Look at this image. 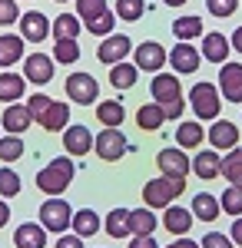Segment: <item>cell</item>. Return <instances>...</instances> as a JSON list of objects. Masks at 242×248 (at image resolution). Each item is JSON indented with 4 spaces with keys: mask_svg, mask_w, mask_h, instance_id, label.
<instances>
[{
    "mask_svg": "<svg viewBox=\"0 0 242 248\" xmlns=\"http://www.w3.org/2000/svg\"><path fill=\"white\" fill-rule=\"evenodd\" d=\"M186 192V179H173V175H159V179H149L143 186V202L149 209H169L173 199H179Z\"/></svg>",
    "mask_w": 242,
    "mask_h": 248,
    "instance_id": "6da1fadb",
    "label": "cell"
},
{
    "mask_svg": "<svg viewBox=\"0 0 242 248\" xmlns=\"http://www.w3.org/2000/svg\"><path fill=\"white\" fill-rule=\"evenodd\" d=\"M73 159H50V166L37 172V189L47 195H63V189L73 182Z\"/></svg>",
    "mask_w": 242,
    "mask_h": 248,
    "instance_id": "7a4b0ae2",
    "label": "cell"
},
{
    "mask_svg": "<svg viewBox=\"0 0 242 248\" xmlns=\"http://www.w3.org/2000/svg\"><path fill=\"white\" fill-rule=\"evenodd\" d=\"M40 225L47 232H56V235H63V232L73 225V209L60 199V195H50L43 205H40Z\"/></svg>",
    "mask_w": 242,
    "mask_h": 248,
    "instance_id": "3957f363",
    "label": "cell"
},
{
    "mask_svg": "<svg viewBox=\"0 0 242 248\" xmlns=\"http://www.w3.org/2000/svg\"><path fill=\"white\" fill-rule=\"evenodd\" d=\"M189 106L196 109V119H216L219 116V86L216 83H196L189 90Z\"/></svg>",
    "mask_w": 242,
    "mask_h": 248,
    "instance_id": "277c9868",
    "label": "cell"
},
{
    "mask_svg": "<svg viewBox=\"0 0 242 248\" xmlns=\"http://www.w3.org/2000/svg\"><path fill=\"white\" fill-rule=\"evenodd\" d=\"M96 155L103 159V162H116V159H123L126 155V149H130V142H126V136L120 133V129H103V133L96 136Z\"/></svg>",
    "mask_w": 242,
    "mask_h": 248,
    "instance_id": "5b68a950",
    "label": "cell"
},
{
    "mask_svg": "<svg viewBox=\"0 0 242 248\" xmlns=\"http://www.w3.org/2000/svg\"><path fill=\"white\" fill-rule=\"evenodd\" d=\"M169 53L156 43V40H146V43H139L136 46V53H133V63L143 70V73H159L163 66H166Z\"/></svg>",
    "mask_w": 242,
    "mask_h": 248,
    "instance_id": "8992f818",
    "label": "cell"
},
{
    "mask_svg": "<svg viewBox=\"0 0 242 248\" xmlns=\"http://www.w3.org/2000/svg\"><path fill=\"white\" fill-rule=\"evenodd\" d=\"M67 96L73 103H80V106H90L100 96V83L90 73H73V77H67Z\"/></svg>",
    "mask_w": 242,
    "mask_h": 248,
    "instance_id": "52a82bcc",
    "label": "cell"
},
{
    "mask_svg": "<svg viewBox=\"0 0 242 248\" xmlns=\"http://www.w3.org/2000/svg\"><path fill=\"white\" fill-rule=\"evenodd\" d=\"M133 53V40L126 33H110V37L100 43V50H96V57L103 60L106 66H116V63H123V60Z\"/></svg>",
    "mask_w": 242,
    "mask_h": 248,
    "instance_id": "ba28073f",
    "label": "cell"
},
{
    "mask_svg": "<svg viewBox=\"0 0 242 248\" xmlns=\"http://www.w3.org/2000/svg\"><path fill=\"white\" fill-rule=\"evenodd\" d=\"M53 33V23L47 20V14H40V10H27L23 17H20V37L30 40V43H43V40Z\"/></svg>",
    "mask_w": 242,
    "mask_h": 248,
    "instance_id": "9c48e42d",
    "label": "cell"
},
{
    "mask_svg": "<svg viewBox=\"0 0 242 248\" xmlns=\"http://www.w3.org/2000/svg\"><path fill=\"white\" fill-rule=\"evenodd\" d=\"M156 166L163 175H173V179H186L189 172H192V159H186L183 149H163V153L156 155Z\"/></svg>",
    "mask_w": 242,
    "mask_h": 248,
    "instance_id": "30bf717a",
    "label": "cell"
},
{
    "mask_svg": "<svg viewBox=\"0 0 242 248\" xmlns=\"http://www.w3.org/2000/svg\"><path fill=\"white\" fill-rule=\"evenodd\" d=\"M23 77H27V83L47 86L53 79V60L47 57V53H30V57L23 60Z\"/></svg>",
    "mask_w": 242,
    "mask_h": 248,
    "instance_id": "8fae6325",
    "label": "cell"
},
{
    "mask_svg": "<svg viewBox=\"0 0 242 248\" xmlns=\"http://www.w3.org/2000/svg\"><path fill=\"white\" fill-rule=\"evenodd\" d=\"M149 93H153V99L159 106H169V103L183 99V86H179V79L169 77V73H156L153 83H149Z\"/></svg>",
    "mask_w": 242,
    "mask_h": 248,
    "instance_id": "7c38bea8",
    "label": "cell"
},
{
    "mask_svg": "<svg viewBox=\"0 0 242 248\" xmlns=\"http://www.w3.org/2000/svg\"><path fill=\"white\" fill-rule=\"evenodd\" d=\"M199 63H203V57L196 53L192 43H183V40H179V43L169 50V66H173L176 73H196Z\"/></svg>",
    "mask_w": 242,
    "mask_h": 248,
    "instance_id": "4fadbf2b",
    "label": "cell"
},
{
    "mask_svg": "<svg viewBox=\"0 0 242 248\" xmlns=\"http://www.w3.org/2000/svg\"><path fill=\"white\" fill-rule=\"evenodd\" d=\"M219 90H223V96L229 103H242V63H223Z\"/></svg>",
    "mask_w": 242,
    "mask_h": 248,
    "instance_id": "5bb4252c",
    "label": "cell"
},
{
    "mask_svg": "<svg viewBox=\"0 0 242 248\" xmlns=\"http://www.w3.org/2000/svg\"><path fill=\"white\" fill-rule=\"evenodd\" d=\"M93 146H96V139L90 136L86 126H67L63 129V149L70 155H86Z\"/></svg>",
    "mask_w": 242,
    "mask_h": 248,
    "instance_id": "9a60e30c",
    "label": "cell"
},
{
    "mask_svg": "<svg viewBox=\"0 0 242 248\" xmlns=\"http://www.w3.org/2000/svg\"><path fill=\"white\" fill-rule=\"evenodd\" d=\"M34 123V113H30V106H17V103H10L7 109H3V119H0V126L7 129L10 136H20L27 133V126Z\"/></svg>",
    "mask_w": 242,
    "mask_h": 248,
    "instance_id": "2e32d148",
    "label": "cell"
},
{
    "mask_svg": "<svg viewBox=\"0 0 242 248\" xmlns=\"http://www.w3.org/2000/svg\"><path fill=\"white\" fill-rule=\"evenodd\" d=\"M209 142H212V149H236V146H239V129H236V123L216 119L212 129H209Z\"/></svg>",
    "mask_w": 242,
    "mask_h": 248,
    "instance_id": "e0dca14e",
    "label": "cell"
},
{
    "mask_svg": "<svg viewBox=\"0 0 242 248\" xmlns=\"http://www.w3.org/2000/svg\"><path fill=\"white\" fill-rule=\"evenodd\" d=\"M14 245L17 248H47V229L37 222H23L14 232Z\"/></svg>",
    "mask_w": 242,
    "mask_h": 248,
    "instance_id": "ac0fdd59",
    "label": "cell"
},
{
    "mask_svg": "<svg viewBox=\"0 0 242 248\" xmlns=\"http://www.w3.org/2000/svg\"><path fill=\"white\" fill-rule=\"evenodd\" d=\"M229 50H232V40H225L223 33H206L199 53H203L209 63H219V66H223L225 60H229Z\"/></svg>",
    "mask_w": 242,
    "mask_h": 248,
    "instance_id": "d6986e66",
    "label": "cell"
},
{
    "mask_svg": "<svg viewBox=\"0 0 242 248\" xmlns=\"http://www.w3.org/2000/svg\"><path fill=\"white\" fill-rule=\"evenodd\" d=\"M37 123L47 129V133H60V129H67V126H70V106H63V103H56V99H53V103L47 106V113L40 116Z\"/></svg>",
    "mask_w": 242,
    "mask_h": 248,
    "instance_id": "ffe728a7",
    "label": "cell"
},
{
    "mask_svg": "<svg viewBox=\"0 0 242 248\" xmlns=\"http://www.w3.org/2000/svg\"><path fill=\"white\" fill-rule=\"evenodd\" d=\"M23 90H27V77H17L14 70H3L0 73V103H17L20 96H23Z\"/></svg>",
    "mask_w": 242,
    "mask_h": 248,
    "instance_id": "44dd1931",
    "label": "cell"
},
{
    "mask_svg": "<svg viewBox=\"0 0 242 248\" xmlns=\"http://www.w3.org/2000/svg\"><path fill=\"white\" fill-rule=\"evenodd\" d=\"M192 169H196L199 179H216L223 172V159H219L216 149H203V153H196V159H192Z\"/></svg>",
    "mask_w": 242,
    "mask_h": 248,
    "instance_id": "7402d4cb",
    "label": "cell"
},
{
    "mask_svg": "<svg viewBox=\"0 0 242 248\" xmlns=\"http://www.w3.org/2000/svg\"><path fill=\"white\" fill-rule=\"evenodd\" d=\"M163 123H166V109H163L159 103H149V106H139V109H136V126H139L143 133H156Z\"/></svg>",
    "mask_w": 242,
    "mask_h": 248,
    "instance_id": "603a6c76",
    "label": "cell"
},
{
    "mask_svg": "<svg viewBox=\"0 0 242 248\" xmlns=\"http://www.w3.org/2000/svg\"><path fill=\"white\" fill-rule=\"evenodd\" d=\"M219 212H223V202H219L216 195H209V192H199V195L192 199V215H196L199 222L219 218Z\"/></svg>",
    "mask_w": 242,
    "mask_h": 248,
    "instance_id": "cb8c5ba5",
    "label": "cell"
},
{
    "mask_svg": "<svg viewBox=\"0 0 242 248\" xmlns=\"http://www.w3.org/2000/svg\"><path fill=\"white\" fill-rule=\"evenodd\" d=\"M163 225L173 235H186L192 229V209H179V205H169V212L163 215Z\"/></svg>",
    "mask_w": 242,
    "mask_h": 248,
    "instance_id": "d4e9b609",
    "label": "cell"
},
{
    "mask_svg": "<svg viewBox=\"0 0 242 248\" xmlns=\"http://www.w3.org/2000/svg\"><path fill=\"white\" fill-rule=\"evenodd\" d=\"M206 136H209V133L199 126V119H189V123H179V129H176V142H179V149H196Z\"/></svg>",
    "mask_w": 242,
    "mask_h": 248,
    "instance_id": "484cf974",
    "label": "cell"
},
{
    "mask_svg": "<svg viewBox=\"0 0 242 248\" xmlns=\"http://www.w3.org/2000/svg\"><path fill=\"white\" fill-rule=\"evenodd\" d=\"M17 60H23V37H0V70H10Z\"/></svg>",
    "mask_w": 242,
    "mask_h": 248,
    "instance_id": "4316f807",
    "label": "cell"
},
{
    "mask_svg": "<svg viewBox=\"0 0 242 248\" xmlns=\"http://www.w3.org/2000/svg\"><path fill=\"white\" fill-rule=\"evenodd\" d=\"M103 229L110 238H130L133 229H130V209H113L103 222Z\"/></svg>",
    "mask_w": 242,
    "mask_h": 248,
    "instance_id": "83f0119b",
    "label": "cell"
},
{
    "mask_svg": "<svg viewBox=\"0 0 242 248\" xmlns=\"http://www.w3.org/2000/svg\"><path fill=\"white\" fill-rule=\"evenodd\" d=\"M96 119H100L103 126H110V129H120V126H123V119H126L123 103H120V99H103V103L96 106Z\"/></svg>",
    "mask_w": 242,
    "mask_h": 248,
    "instance_id": "f1b7e54d",
    "label": "cell"
},
{
    "mask_svg": "<svg viewBox=\"0 0 242 248\" xmlns=\"http://www.w3.org/2000/svg\"><path fill=\"white\" fill-rule=\"evenodd\" d=\"M73 232L80 238H93L96 232H100V215L93 209H80L73 212Z\"/></svg>",
    "mask_w": 242,
    "mask_h": 248,
    "instance_id": "f546056e",
    "label": "cell"
},
{
    "mask_svg": "<svg viewBox=\"0 0 242 248\" xmlns=\"http://www.w3.org/2000/svg\"><path fill=\"white\" fill-rule=\"evenodd\" d=\"M136 73H139V66H136V63H116V66H110L113 90H130L133 83H136Z\"/></svg>",
    "mask_w": 242,
    "mask_h": 248,
    "instance_id": "4dcf8cb0",
    "label": "cell"
},
{
    "mask_svg": "<svg viewBox=\"0 0 242 248\" xmlns=\"http://www.w3.org/2000/svg\"><path fill=\"white\" fill-rule=\"evenodd\" d=\"M80 17H73V14H60V17L53 20V37L56 40H76L80 37Z\"/></svg>",
    "mask_w": 242,
    "mask_h": 248,
    "instance_id": "1f68e13d",
    "label": "cell"
},
{
    "mask_svg": "<svg viewBox=\"0 0 242 248\" xmlns=\"http://www.w3.org/2000/svg\"><path fill=\"white\" fill-rule=\"evenodd\" d=\"M173 33L183 40V43H189V40H196L199 33H203V20H199V17H179V20H173Z\"/></svg>",
    "mask_w": 242,
    "mask_h": 248,
    "instance_id": "d6a6232c",
    "label": "cell"
},
{
    "mask_svg": "<svg viewBox=\"0 0 242 248\" xmlns=\"http://www.w3.org/2000/svg\"><path fill=\"white\" fill-rule=\"evenodd\" d=\"M110 7H106V0H76V17L83 20V27L86 23H93L96 17H103Z\"/></svg>",
    "mask_w": 242,
    "mask_h": 248,
    "instance_id": "836d02e7",
    "label": "cell"
},
{
    "mask_svg": "<svg viewBox=\"0 0 242 248\" xmlns=\"http://www.w3.org/2000/svg\"><path fill=\"white\" fill-rule=\"evenodd\" d=\"M223 175L232 186H242V146H236V149L223 159Z\"/></svg>",
    "mask_w": 242,
    "mask_h": 248,
    "instance_id": "e575fe53",
    "label": "cell"
},
{
    "mask_svg": "<svg viewBox=\"0 0 242 248\" xmlns=\"http://www.w3.org/2000/svg\"><path fill=\"white\" fill-rule=\"evenodd\" d=\"M130 229H133V235H153L156 232V215L146 209L130 212Z\"/></svg>",
    "mask_w": 242,
    "mask_h": 248,
    "instance_id": "d590c367",
    "label": "cell"
},
{
    "mask_svg": "<svg viewBox=\"0 0 242 248\" xmlns=\"http://www.w3.org/2000/svg\"><path fill=\"white\" fill-rule=\"evenodd\" d=\"M20 155H23V139H20V136H10V133H7L3 139H0V159L10 166V162H17Z\"/></svg>",
    "mask_w": 242,
    "mask_h": 248,
    "instance_id": "8d00e7d4",
    "label": "cell"
},
{
    "mask_svg": "<svg viewBox=\"0 0 242 248\" xmlns=\"http://www.w3.org/2000/svg\"><path fill=\"white\" fill-rule=\"evenodd\" d=\"M219 202H223L225 215H236V218H239V215H242V186H229V189L223 192Z\"/></svg>",
    "mask_w": 242,
    "mask_h": 248,
    "instance_id": "74e56055",
    "label": "cell"
},
{
    "mask_svg": "<svg viewBox=\"0 0 242 248\" xmlns=\"http://www.w3.org/2000/svg\"><path fill=\"white\" fill-rule=\"evenodd\" d=\"M20 192V175L10 166H0V195L3 199H14Z\"/></svg>",
    "mask_w": 242,
    "mask_h": 248,
    "instance_id": "f35d334b",
    "label": "cell"
},
{
    "mask_svg": "<svg viewBox=\"0 0 242 248\" xmlns=\"http://www.w3.org/2000/svg\"><path fill=\"white\" fill-rule=\"evenodd\" d=\"M53 60H56V63H76V60H80V46H76V40H56Z\"/></svg>",
    "mask_w": 242,
    "mask_h": 248,
    "instance_id": "ab89813d",
    "label": "cell"
},
{
    "mask_svg": "<svg viewBox=\"0 0 242 248\" xmlns=\"http://www.w3.org/2000/svg\"><path fill=\"white\" fill-rule=\"evenodd\" d=\"M143 10H146V7H143V0H116V17L120 20H139L143 17Z\"/></svg>",
    "mask_w": 242,
    "mask_h": 248,
    "instance_id": "60d3db41",
    "label": "cell"
},
{
    "mask_svg": "<svg viewBox=\"0 0 242 248\" xmlns=\"http://www.w3.org/2000/svg\"><path fill=\"white\" fill-rule=\"evenodd\" d=\"M113 23H116V14H113V10H106L103 17H96L93 23H86V30H90V33H96V37H110V33H113Z\"/></svg>",
    "mask_w": 242,
    "mask_h": 248,
    "instance_id": "b9f144b4",
    "label": "cell"
},
{
    "mask_svg": "<svg viewBox=\"0 0 242 248\" xmlns=\"http://www.w3.org/2000/svg\"><path fill=\"white\" fill-rule=\"evenodd\" d=\"M206 7H209V14L212 17H232L236 10H239V0H206Z\"/></svg>",
    "mask_w": 242,
    "mask_h": 248,
    "instance_id": "7bdbcfd3",
    "label": "cell"
},
{
    "mask_svg": "<svg viewBox=\"0 0 242 248\" xmlns=\"http://www.w3.org/2000/svg\"><path fill=\"white\" fill-rule=\"evenodd\" d=\"M20 14L17 10V0H0V27H10V23H20Z\"/></svg>",
    "mask_w": 242,
    "mask_h": 248,
    "instance_id": "ee69618b",
    "label": "cell"
},
{
    "mask_svg": "<svg viewBox=\"0 0 242 248\" xmlns=\"http://www.w3.org/2000/svg\"><path fill=\"white\" fill-rule=\"evenodd\" d=\"M50 103H53V99H50L47 93H34L30 99H27V106H30V113H34V119H40V116L47 113V106H50Z\"/></svg>",
    "mask_w": 242,
    "mask_h": 248,
    "instance_id": "f6af8a7d",
    "label": "cell"
},
{
    "mask_svg": "<svg viewBox=\"0 0 242 248\" xmlns=\"http://www.w3.org/2000/svg\"><path fill=\"white\" fill-rule=\"evenodd\" d=\"M232 235H223V232H209L203 238V248H232Z\"/></svg>",
    "mask_w": 242,
    "mask_h": 248,
    "instance_id": "bcb514c9",
    "label": "cell"
},
{
    "mask_svg": "<svg viewBox=\"0 0 242 248\" xmlns=\"http://www.w3.org/2000/svg\"><path fill=\"white\" fill-rule=\"evenodd\" d=\"M56 248H83V238H80V235H60V238H56Z\"/></svg>",
    "mask_w": 242,
    "mask_h": 248,
    "instance_id": "7dc6e473",
    "label": "cell"
},
{
    "mask_svg": "<svg viewBox=\"0 0 242 248\" xmlns=\"http://www.w3.org/2000/svg\"><path fill=\"white\" fill-rule=\"evenodd\" d=\"M130 248H159L153 235H133L130 238Z\"/></svg>",
    "mask_w": 242,
    "mask_h": 248,
    "instance_id": "c3c4849f",
    "label": "cell"
},
{
    "mask_svg": "<svg viewBox=\"0 0 242 248\" xmlns=\"http://www.w3.org/2000/svg\"><path fill=\"white\" fill-rule=\"evenodd\" d=\"M163 109H166V119H179L183 109H186V103H183V99H176V103H169V106H163Z\"/></svg>",
    "mask_w": 242,
    "mask_h": 248,
    "instance_id": "681fc988",
    "label": "cell"
},
{
    "mask_svg": "<svg viewBox=\"0 0 242 248\" xmlns=\"http://www.w3.org/2000/svg\"><path fill=\"white\" fill-rule=\"evenodd\" d=\"M229 235H232V242H236V245H242V215L232 222V232H229Z\"/></svg>",
    "mask_w": 242,
    "mask_h": 248,
    "instance_id": "f907efd6",
    "label": "cell"
},
{
    "mask_svg": "<svg viewBox=\"0 0 242 248\" xmlns=\"http://www.w3.org/2000/svg\"><path fill=\"white\" fill-rule=\"evenodd\" d=\"M166 248H203V245H196L192 238H176V242H169Z\"/></svg>",
    "mask_w": 242,
    "mask_h": 248,
    "instance_id": "816d5d0a",
    "label": "cell"
},
{
    "mask_svg": "<svg viewBox=\"0 0 242 248\" xmlns=\"http://www.w3.org/2000/svg\"><path fill=\"white\" fill-rule=\"evenodd\" d=\"M232 50L242 53V27H236V33H232Z\"/></svg>",
    "mask_w": 242,
    "mask_h": 248,
    "instance_id": "f5cc1de1",
    "label": "cell"
},
{
    "mask_svg": "<svg viewBox=\"0 0 242 248\" xmlns=\"http://www.w3.org/2000/svg\"><path fill=\"white\" fill-rule=\"evenodd\" d=\"M7 218H10V209H7V202H0V229L7 225Z\"/></svg>",
    "mask_w": 242,
    "mask_h": 248,
    "instance_id": "db71d44e",
    "label": "cell"
},
{
    "mask_svg": "<svg viewBox=\"0 0 242 248\" xmlns=\"http://www.w3.org/2000/svg\"><path fill=\"white\" fill-rule=\"evenodd\" d=\"M163 3H166V7H183L186 0H163Z\"/></svg>",
    "mask_w": 242,
    "mask_h": 248,
    "instance_id": "11a10c76",
    "label": "cell"
},
{
    "mask_svg": "<svg viewBox=\"0 0 242 248\" xmlns=\"http://www.w3.org/2000/svg\"><path fill=\"white\" fill-rule=\"evenodd\" d=\"M56 3H63V0H56Z\"/></svg>",
    "mask_w": 242,
    "mask_h": 248,
    "instance_id": "9f6ffc18",
    "label": "cell"
}]
</instances>
